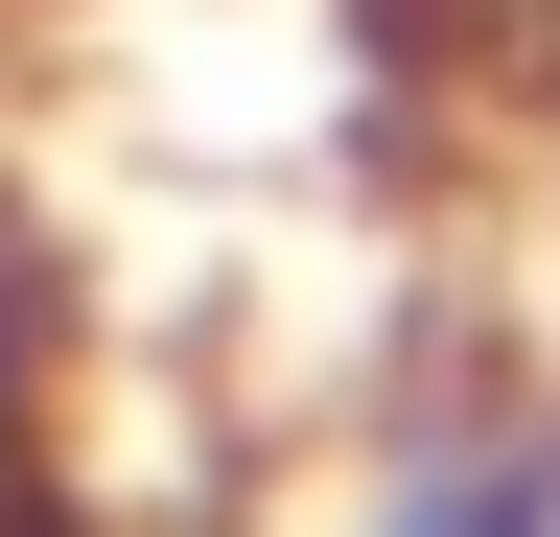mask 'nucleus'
Wrapping results in <instances>:
<instances>
[{"label":"nucleus","instance_id":"f257e3e1","mask_svg":"<svg viewBox=\"0 0 560 537\" xmlns=\"http://www.w3.org/2000/svg\"><path fill=\"white\" fill-rule=\"evenodd\" d=\"M350 537H560V397H420L350 491Z\"/></svg>","mask_w":560,"mask_h":537},{"label":"nucleus","instance_id":"f03ea898","mask_svg":"<svg viewBox=\"0 0 560 537\" xmlns=\"http://www.w3.org/2000/svg\"><path fill=\"white\" fill-rule=\"evenodd\" d=\"M70 327H94V281H70V211H47V164L0 141V491L47 467L70 421Z\"/></svg>","mask_w":560,"mask_h":537}]
</instances>
